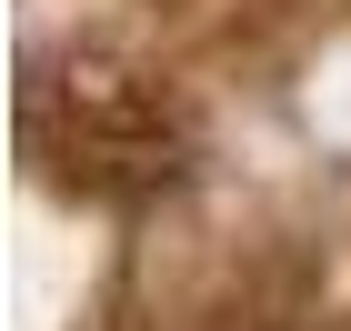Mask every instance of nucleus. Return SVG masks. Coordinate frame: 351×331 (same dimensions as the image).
I'll use <instances>...</instances> for the list:
<instances>
[{
	"label": "nucleus",
	"mask_w": 351,
	"mask_h": 331,
	"mask_svg": "<svg viewBox=\"0 0 351 331\" xmlns=\"http://www.w3.org/2000/svg\"><path fill=\"white\" fill-rule=\"evenodd\" d=\"M21 121H30L40 171L81 201H161L191 171V131L141 81H51V71H30Z\"/></svg>",
	"instance_id": "nucleus-1"
}]
</instances>
